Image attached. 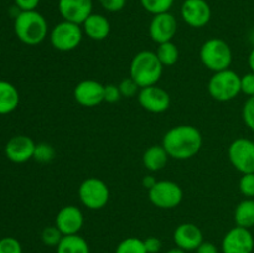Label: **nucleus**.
<instances>
[{"label": "nucleus", "mask_w": 254, "mask_h": 253, "mask_svg": "<svg viewBox=\"0 0 254 253\" xmlns=\"http://www.w3.org/2000/svg\"><path fill=\"white\" fill-rule=\"evenodd\" d=\"M202 144L201 131L196 126L183 124L169 129L164 135L161 145L171 159L188 160L200 153Z\"/></svg>", "instance_id": "obj_1"}, {"label": "nucleus", "mask_w": 254, "mask_h": 253, "mask_svg": "<svg viewBox=\"0 0 254 253\" xmlns=\"http://www.w3.org/2000/svg\"><path fill=\"white\" fill-rule=\"evenodd\" d=\"M14 31L22 44L36 46L49 35V25L44 15L36 10L20 11L14 20Z\"/></svg>", "instance_id": "obj_2"}, {"label": "nucleus", "mask_w": 254, "mask_h": 253, "mask_svg": "<svg viewBox=\"0 0 254 253\" xmlns=\"http://www.w3.org/2000/svg\"><path fill=\"white\" fill-rule=\"evenodd\" d=\"M164 66L155 52L143 50L133 57L130 62V77L140 88L154 86L163 76Z\"/></svg>", "instance_id": "obj_3"}, {"label": "nucleus", "mask_w": 254, "mask_h": 253, "mask_svg": "<svg viewBox=\"0 0 254 253\" xmlns=\"http://www.w3.org/2000/svg\"><path fill=\"white\" fill-rule=\"evenodd\" d=\"M200 59L203 66L215 73L230 68L233 54L231 46L225 40L212 37L206 40L201 46Z\"/></svg>", "instance_id": "obj_4"}, {"label": "nucleus", "mask_w": 254, "mask_h": 253, "mask_svg": "<svg viewBox=\"0 0 254 253\" xmlns=\"http://www.w3.org/2000/svg\"><path fill=\"white\" fill-rule=\"evenodd\" d=\"M207 91L215 101H232L241 93V76L230 68L215 72L207 83Z\"/></svg>", "instance_id": "obj_5"}, {"label": "nucleus", "mask_w": 254, "mask_h": 253, "mask_svg": "<svg viewBox=\"0 0 254 253\" xmlns=\"http://www.w3.org/2000/svg\"><path fill=\"white\" fill-rule=\"evenodd\" d=\"M111 191L108 185L102 179L87 178L79 184L78 198L82 205L92 211L102 210L108 203Z\"/></svg>", "instance_id": "obj_6"}, {"label": "nucleus", "mask_w": 254, "mask_h": 253, "mask_svg": "<svg viewBox=\"0 0 254 253\" xmlns=\"http://www.w3.org/2000/svg\"><path fill=\"white\" fill-rule=\"evenodd\" d=\"M82 26L74 22L62 20L50 31V42L57 51L68 52L76 50L83 40Z\"/></svg>", "instance_id": "obj_7"}, {"label": "nucleus", "mask_w": 254, "mask_h": 253, "mask_svg": "<svg viewBox=\"0 0 254 253\" xmlns=\"http://www.w3.org/2000/svg\"><path fill=\"white\" fill-rule=\"evenodd\" d=\"M148 197L155 207L161 210H173L183 201L184 191L175 181L158 180L155 185L148 190Z\"/></svg>", "instance_id": "obj_8"}, {"label": "nucleus", "mask_w": 254, "mask_h": 253, "mask_svg": "<svg viewBox=\"0 0 254 253\" xmlns=\"http://www.w3.org/2000/svg\"><path fill=\"white\" fill-rule=\"evenodd\" d=\"M228 159L241 174L254 173V140L237 138L228 146Z\"/></svg>", "instance_id": "obj_9"}, {"label": "nucleus", "mask_w": 254, "mask_h": 253, "mask_svg": "<svg viewBox=\"0 0 254 253\" xmlns=\"http://www.w3.org/2000/svg\"><path fill=\"white\" fill-rule=\"evenodd\" d=\"M180 15L186 25L193 29H201L211 21L212 10L206 0H184Z\"/></svg>", "instance_id": "obj_10"}, {"label": "nucleus", "mask_w": 254, "mask_h": 253, "mask_svg": "<svg viewBox=\"0 0 254 253\" xmlns=\"http://www.w3.org/2000/svg\"><path fill=\"white\" fill-rule=\"evenodd\" d=\"M254 237L250 228L235 226L226 232L221 242L222 253H252Z\"/></svg>", "instance_id": "obj_11"}, {"label": "nucleus", "mask_w": 254, "mask_h": 253, "mask_svg": "<svg viewBox=\"0 0 254 253\" xmlns=\"http://www.w3.org/2000/svg\"><path fill=\"white\" fill-rule=\"evenodd\" d=\"M138 101L145 111L156 114L168 111L171 103L170 94L168 93V91L156 84L140 88L138 93Z\"/></svg>", "instance_id": "obj_12"}, {"label": "nucleus", "mask_w": 254, "mask_h": 253, "mask_svg": "<svg viewBox=\"0 0 254 253\" xmlns=\"http://www.w3.org/2000/svg\"><path fill=\"white\" fill-rule=\"evenodd\" d=\"M178 32V20L176 17L169 12L154 15L149 25V35L151 40L156 44L173 41Z\"/></svg>", "instance_id": "obj_13"}, {"label": "nucleus", "mask_w": 254, "mask_h": 253, "mask_svg": "<svg viewBox=\"0 0 254 253\" xmlns=\"http://www.w3.org/2000/svg\"><path fill=\"white\" fill-rule=\"evenodd\" d=\"M84 225L83 212L74 205L64 206L57 212L55 218V226L61 231L64 236L78 235Z\"/></svg>", "instance_id": "obj_14"}, {"label": "nucleus", "mask_w": 254, "mask_h": 253, "mask_svg": "<svg viewBox=\"0 0 254 253\" xmlns=\"http://www.w3.org/2000/svg\"><path fill=\"white\" fill-rule=\"evenodd\" d=\"M73 97L83 107H97L104 102V84L94 79H83L73 89Z\"/></svg>", "instance_id": "obj_15"}, {"label": "nucleus", "mask_w": 254, "mask_h": 253, "mask_svg": "<svg viewBox=\"0 0 254 253\" xmlns=\"http://www.w3.org/2000/svg\"><path fill=\"white\" fill-rule=\"evenodd\" d=\"M57 9L64 20L82 25L93 12V0H59Z\"/></svg>", "instance_id": "obj_16"}, {"label": "nucleus", "mask_w": 254, "mask_h": 253, "mask_svg": "<svg viewBox=\"0 0 254 253\" xmlns=\"http://www.w3.org/2000/svg\"><path fill=\"white\" fill-rule=\"evenodd\" d=\"M173 240L176 247L190 252L197 250L198 246L203 242V233L195 223L184 222L174 230Z\"/></svg>", "instance_id": "obj_17"}, {"label": "nucleus", "mask_w": 254, "mask_h": 253, "mask_svg": "<svg viewBox=\"0 0 254 253\" xmlns=\"http://www.w3.org/2000/svg\"><path fill=\"white\" fill-rule=\"evenodd\" d=\"M36 144L30 136L15 135L5 145V155L10 161L22 164L34 159Z\"/></svg>", "instance_id": "obj_18"}, {"label": "nucleus", "mask_w": 254, "mask_h": 253, "mask_svg": "<svg viewBox=\"0 0 254 253\" xmlns=\"http://www.w3.org/2000/svg\"><path fill=\"white\" fill-rule=\"evenodd\" d=\"M81 26L83 34L93 41H103L111 34V22L102 14L92 12Z\"/></svg>", "instance_id": "obj_19"}, {"label": "nucleus", "mask_w": 254, "mask_h": 253, "mask_svg": "<svg viewBox=\"0 0 254 253\" xmlns=\"http://www.w3.org/2000/svg\"><path fill=\"white\" fill-rule=\"evenodd\" d=\"M169 154L163 145H151L143 154V164L146 170L155 173L163 170L169 161Z\"/></svg>", "instance_id": "obj_20"}, {"label": "nucleus", "mask_w": 254, "mask_h": 253, "mask_svg": "<svg viewBox=\"0 0 254 253\" xmlns=\"http://www.w3.org/2000/svg\"><path fill=\"white\" fill-rule=\"evenodd\" d=\"M20 94L16 87L7 81H0V114H9L19 107Z\"/></svg>", "instance_id": "obj_21"}, {"label": "nucleus", "mask_w": 254, "mask_h": 253, "mask_svg": "<svg viewBox=\"0 0 254 253\" xmlns=\"http://www.w3.org/2000/svg\"><path fill=\"white\" fill-rule=\"evenodd\" d=\"M56 253H91L86 238L78 235L64 236L56 247Z\"/></svg>", "instance_id": "obj_22"}, {"label": "nucleus", "mask_w": 254, "mask_h": 253, "mask_svg": "<svg viewBox=\"0 0 254 253\" xmlns=\"http://www.w3.org/2000/svg\"><path fill=\"white\" fill-rule=\"evenodd\" d=\"M236 226L252 228L254 226V198H245L235 210Z\"/></svg>", "instance_id": "obj_23"}, {"label": "nucleus", "mask_w": 254, "mask_h": 253, "mask_svg": "<svg viewBox=\"0 0 254 253\" xmlns=\"http://www.w3.org/2000/svg\"><path fill=\"white\" fill-rule=\"evenodd\" d=\"M155 54L164 67L174 66L179 60V49L173 41L159 44Z\"/></svg>", "instance_id": "obj_24"}, {"label": "nucleus", "mask_w": 254, "mask_h": 253, "mask_svg": "<svg viewBox=\"0 0 254 253\" xmlns=\"http://www.w3.org/2000/svg\"><path fill=\"white\" fill-rule=\"evenodd\" d=\"M114 253H148L144 240L138 237H127L117 245Z\"/></svg>", "instance_id": "obj_25"}, {"label": "nucleus", "mask_w": 254, "mask_h": 253, "mask_svg": "<svg viewBox=\"0 0 254 253\" xmlns=\"http://www.w3.org/2000/svg\"><path fill=\"white\" fill-rule=\"evenodd\" d=\"M175 0H140V4L146 12L154 15L169 12Z\"/></svg>", "instance_id": "obj_26"}, {"label": "nucleus", "mask_w": 254, "mask_h": 253, "mask_svg": "<svg viewBox=\"0 0 254 253\" xmlns=\"http://www.w3.org/2000/svg\"><path fill=\"white\" fill-rule=\"evenodd\" d=\"M62 237H64V235L55 225L47 226L41 232V241L44 242V245L49 246V247H57Z\"/></svg>", "instance_id": "obj_27"}, {"label": "nucleus", "mask_w": 254, "mask_h": 253, "mask_svg": "<svg viewBox=\"0 0 254 253\" xmlns=\"http://www.w3.org/2000/svg\"><path fill=\"white\" fill-rule=\"evenodd\" d=\"M56 151H55L54 146L50 145L47 143H40L36 144L34 153V159L39 163H50L54 160Z\"/></svg>", "instance_id": "obj_28"}, {"label": "nucleus", "mask_w": 254, "mask_h": 253, "mask_svg": "<svg viewBox=\"0 0 254 253\" xmlns=\"http://www.w3.org/2000/svg\"><path fill=\"white\" fill-rule=\"evenodd\" d=\"M238 189L246 198H254V173L242 174Z\"/></svg>", "instance_id": "obj_29"}, {"label": "nucleus", "mask_w": 254, "mask_h": 253, "mask_svg": "<svg viewBox=\"0 0 254 253\" xmlns=\"http://www.w3.org/2000/svg\"><path fill=\"white\" fill-rule=\"evenodd\" d=\"M118 87L119 91H121L122 97H126V98H133V97L138 96L139 91H140V87L136 84V82L134 81L131 77L122 79V81L119 82Z\"/></svg>", "instance_id": "obj_30"}, {"label": "nucleus", "mask_w": 254, "mask_h": 253, "mask_svg": "<svg viewBox=\"0 0 254 253\" xmlns=\"http://www.w3.org/2000/svg\"><path fill=\"white\" fill-rule=\"evenodd\" d=\"M242 119L246 126L254 131V96L248 97L243 104Z\"/></svg>", "instance_id": "obj_31"}, {"label": "nucleus", "mask_w": 254, "mask_h": 253, "mask_svg": "<svg viewBox=\"0 0 254 253\" xmlns=\"http://www.w3.org/2000/svg\"><path fill=\"white\" fill-rule=\"evenodd\" d=\"M0 253H22V246L15 237H4L0 240Z\"/></svg>", "instance_id": "obj_32"}, {"label": "nucleus", "mask_w": 254, "mask_h": 253, "mask_svg": "<svg viewBox=\"0 0 254 253\" xmlns=\"http://www.w3.org/2000/svg\"><path fill=\"white\" fill-rule=\"evenodd\" d=\"M241 93L248 97L254 96V72L251 71L241 76Z\"/></svg>", "instance_id": "obj_33"}, {"label": "nucleus", "mask_w": 254, "mask_h": 253, "mask_svg": "<svg viewBox=\"0 0 254 253\" xmlns=\"http://www.w3.org/2000/svg\"><path fill=\"white\" fill-rule=\"evenodd\" d=\"M122 98L118 84H106L104 86V102L107 103H117Z\"/></svg>", "instance_id": "obj_34"}, {"label": "nucleus", "mask_w": 254, "mask_h": 253, "mask_svg": "<svg viewBox=\"0 0 254 253\" xmlns=\"http://www.w3.org/2000/svg\"><path fill=\"white\" fill-rule=\"evenodd\" d=\"M101 6L108 12H119L124 9L127 0H98Z\"/></svg>", "instance_id": "obj_35"}, {"label": "nucleus", "mask_w": 254, "mask_h": 253, "mask_svg": "<svg viewBox=\"0 0 254 253\" xmlns=\"http://www.w3.org/2000/svg\"><path fill=\"white\" fill-rule=\"evenodd\" d=\"M15 6L20 11H34L39 6L40 0H14Z\"/></svg>", "instance_id": "obj_36"}, {"label": "nucleus", "mask_w": 254, "mask_h": 253, "mask_svg": "<svg viewBox=\"0 0 254 253\" xmlns=\"http://www.w3.org/2000/svg\"><path fill=\"white\" fill-rule=\"evenodd\" d=\"M144 245H145L146 251L148 253H158L160 252L161 247H163V243L159 240L158 237H154V236H150V237L145 238L144 240Z\"/></svg>", "instance_id": "obj_37"}, {"label": "nucleus", "mask_w": 254, "mask_h": 253, "mask_svg": "<svg viewBox=\"0 0 254 253\" xmlns=\"http://www.w3.org/2000/svg\"><path fill=\"white\" fill-rule=\"evenodd\" d=\"M196 253H220L217 246L210 241H203L196 250Z\"/></svg>", "instance_id": "obj_38"}, {"label": "nucleus", "mask_w": 254, "mask_h": 253, "mask_svg": "<svg viewBox=\"0 0 254 253\" xmlns=\"http://www.w3.org/2000/svg\"><path fill=\"white\" fill-rule=\"evenodd\" d=\"M156 181H158V180L155 179V176L145 175L143 178V186L146 189V190H150V189L153 188L154 185H155Z\"/></svg>", "instance_id": "obj_39"}, {"label": "nucleus", "mask_w": 254, "mask_h": 253, "mask_svg": "<svg viewBox=\"0 0 254 253\" xmlns=\"http://www.w3.org/2000/svg\"><path fill=\"white\" fill-rule=\"evenodd\" d=\"M248 66H250V69L254 72V47L251 50L250 55H248Z\"/></svg>", "instance_id": "obj_40"}, {"label": "nucleus", "mask_w": 254, "mask_h": 253, "mask_svg": "<svg viewBox=\"0 0 254 253\" xmlns=\"http://www.w3.org/2000/svg\"><path fill=\"white\" fill-rule=\"evenodd\" d=\"M165 253H188V252L184 250H181V248H179V247H174V248H170L169 251H166Z\"/></svg>", "instance_id": "obj_41"}, {"label": "nucleus", "mask_w": 254, "mask_h": 253, "mask_svg": "<svg viewBox=\"0 0 254 253\" xmlns=\"http://www.w3.org/2000/svg\"><path fill=\"white\" fill-rule=\"evenodd\" d=\"M253 140H254V138H253Z\"/></svg>", "instance_id": "obj_42"}]
</instances>
